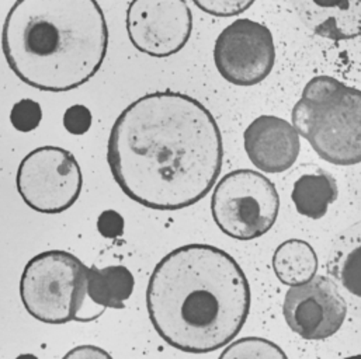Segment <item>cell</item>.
Returning a JSON list of instances; mask_svg holds the SVG:
<instances>
[{
	"label": "cell",
	"instance_id": "7a4b0ae2",
	"mask_svg": "<svg viewBox=\"0 0 361 359\" xmlns=\"http://www.w3.org/2000/svg\"><path fill=\"white\" fill-rule=\"evenodd\" d=\"M147 308L157 333L169 346L188 354L212 353L242 330L250 310V286L226 251L188 244L155 267Z\"/></svg>",
	"mask_w": 361,
	"mask_h": 359
},
{
	"label": "cell",
	"instance_id": "8fae6325",
	"mask_svg": "<svg viewBox=\"0 0 361 359\" xmlns=\"http://www.w3.org/2000/svg\"><path fill=\"white\" fill-rule=\"evenodd\" d=\"M245 151L250 162L263 173L279 175L297 162L301 144L300 134L288 121L262 115L245 131Z\"/></svg>",
	"mask_w": 361,
	"mask_h": 359
},
{
	"label": "cell",
	"instance_id": "4fadbf2b",
	"mask_svg": "<svg viewBox=\"0 0 361 359\" xmlns=\"http://www.w3.org/2000/svg\"><path fill=\"white\" fill-rule=\"evenodd\" d=\"M329 272L361 313V220L348 227L335 240Z\"/></svg>",
	"mask_w": 361,
	"mask_h": 359
},
{
	"label": "cell",
	"instance_id": "cb8c5ba5",
	"mask_svg": "<svg viewBox=\"0 0 361 359\" xmlns=\"http://www.w3.org/2000/svg\"><path fill=\"white\" fill-rule=\"evenodd\" d=\"M345 359H361V355H356V357H349V358Z\"/></svg>",
	"mask_w": 361,
	"mask_h": 359
},
{
	"label": "cell",
	"instance_id": "7c38bea8",
	"mask_svg": "<svg viewBox=\"0 0 361 359\" xmlns=\"http://www.w3.org/2000/svg\"><path fill=\"white\" fill-rule=\"evenodd\" d=\"M302 24L314 34L345 41L361 35V0H291Z\"/></svg>",
	"mask_w": 361,
	"mask_h": 359
},
{
	"label": "cell",
	"instance_id": "52a82bcc",
	"mask_svg": "<svg viewBox=\"0 0 361 359\" xmlns=\"http://www.w3.org/2000/svg\"><path fill=\"white\" fill-rule=\"evenodd\" d=\"M17 191L23 201L41 213H61L78 199L83 176L75 156L59 146L30 152L17 170Z\"/></svg>",
	"mask_w": 361,
	"mask_h": 359
},
{
	"label": "cell",
	"instance_id": "d6986e66",
	"mask_svg": "<svg viewBox=\"0 0 361 359\" xmlns=\"http://www.w3.org/2000/svg\"><path fill=\"white\" fill-rule=\"evenodd\" d=\"M195 6L215 17H232L246 11L256 0H192Z\"/></svg>",
	"mask_w": 361,
	"mask_h": 359
},
{
	"label": "cell",
	"instance_id": "9a60e30c",
	"mask_svg": "<svg viewBox=\"0 0 361 359\" xmlns=\"http://www.w3.org/2000/svg\"><path fill=\"white\" fill-rule=\"evenodd\" d=\"M273 270L281 284L290 288L300 286L317 277L318 257L310 243L291 239L274 251Z\"/></svg>",
	"mask_w": 361,
	"mask_h": 359
},
{
	"label": "cell",
	"instance_id": "ba28073f",
	"mask_svg": "<svg viewBox=\"0 0 361 359\" xmlns=\"http://www.w3.org/2000/svg\"><path fill=\"white\" fill-rule=\"evenodd\" d=\"M274 61L273 35L257 21L239 18L224 28L215 41L216 70L231 84H259L273 70Z\"/></svg>",
	"mask_w": 361,
	"mask_h": 359
},
{
	"label": "cell",
	"instance_id": "ac0fdd59",
	"mask_svg": "<svg viewBox=\"0 0 361 359\" xmlns=\"http://www.w3.org/2000/svg\"><path fill=\"white\" fill-rule=\"evenodd\" d=\"M42 120V110L41 106L31 100L23 99L16 103L10 111V122L14 130L20 132H31L38 128Z\"/></svg>",
	"mask_w": 361,
	"mask_h": 359
},
{
	"label": "cell",
	"instance_id": "44dd1931",
	"mask_svg": "<svg viewBox=\"0 0 361 359\" xmlns=\"http://www.w3.org/2000/svg\"><path fill=\"white\" fill-rule=\"evenodd\" d=\"M97 229L102 236L116 239L124 232V219L116 210H104L97 219Z\"/></svg>",
	"mask_w": 361,
	"mask_h": 359
},
{
	"label": "cell",
	"instance_id": "277c9868",
	"mask_svg": "<svg viewBox=\"0 0 361 359\" xmlns=\"http://www.w3.org/2000/svg\"><path fill=\"white\" fill-rule=\"evenodd\" d=\"M293 125L317 155L336 166L361 163V92L329 76L311 79L293 108Z\"/></svg>",
	"mask_w": 361,
	"mask_h": 359
},
{
	"label": "cell",
	"instance_id": "9c48e42d",
	"mask_svg": "<svg viewBox=\"0 0 361 359\" xmlns=\"http://www.w3.org/2000/svg\"><path fill=\"white\" fill-rule=\"evenodd\" d=\"M131 44L154 58L181 51L192 31V15L185 0H133L127 10Z\"/></svg>",
	"mask_w": 361,
	"mask_h": 359
},
{
	"label": "cell",
	"instance_id": "5b68a950",
	"mask_svg": "<svg viewBox=\"0 0 361 359\" xmlns=\"http://www.w3.org/2000/svg\"><path fill=\"white\" fill-rule=\"evenodd\" d=\"M86 267L76 256L44 251L31 258L20 279V296L28 315L45 325L82 322L87 299Z\"/></svg>",
	"mask_w": 361,
	"mask_h": 359
},
{
	"label": "cell",
	"instance_id": "603a6c76",
	"mask_svg": "<svg viewBox=\"0 0 361 359\" xmlns=\"http://www.w3.org/2000/svg\"><path fill=\"white\" fill-rule=\"evenodd\" d=\"M16 359H38L35 355H32V354H21V355H18Z\"/></svg>",
	"mask_w": 361,
	"mask_h": 359
},
{
	"label": "cell",
	"instance_id": "8992f818",
	"mask_svg": "<svg viewBox=\"0 0 361 359\" xmlns=\"http://www.w3.org/2000/svg\"><path fill=\"white\" fill-rule=\"evenodd\" d=\"M280 198L266 176L240 169L216 184L211 212L216 226L236 240H253L266 234L277 220Z\"/></svg>",
	"mask_w": 361,
	"mask_h": 359
},
{
	"label": "cell",
	"instance_id": "e0dca14e",
	"mask_svg": "<svg viewBox=\"0 0 361 359\" xmlns=\"http://www.w3.org/2000/svg\"><path fill=\"white\" fill-rule=\"evenodd\" d=\"M219 359H288L284 351L274 343L259 339L246 337L238 340L224 350Z\"/></svg>",
	"mask_w": 361,
	"mask_h": 359
},
{
	"label": "cell",
	"instance_id": "ffe728a7",
	"mask_svg": "<svg viewBox=\"0 0 361 359\" xmlns=\"http://www.w3.org/2000/svg\"><path fill=\"white\" fill-rule=\"evenodd\" d=\"M63 127L72 135H83L92 127V113L87 107L76 104L63 114Z\"/></svg>",
	"mask_w": 361,
	"mask_h": 359
},
{
	"label": "cell",
	"instance_id": "6da1fadb",
	"mask_svg": "<svg viewBox=\"0 0 361 359\" xmlns=\"http://www.w3.org/2000/svg\"><path fill=\"white\" fill-rule=\"evenodd\" d=\"M224 160L222 135L212 114L195 99L157 92L131 103L116 120L107 162L133 201L178 210L201 201Z\"/></svg>",
	"mask_w": 361,
	"mask_h": 359
},
{
	"label": "cell",
	"instance_id": "3957f363",
	"mask_svg": "<svg viewBox=\"0 0 361 359\" xmlns=\"http://www.w3.org/2000/svg\"><path fill=\"white\" fill-rule=\"evenodd\" d=\"M109 46L104 13L96 0H16L1 48L8 68L25 84L62 93L87 83Z\"/></svg>",
	"mask_w": 361,
	"mask_h": 359
},
{
	"label": "cell",
	"instance_id": "7402d4cb",
	"mask_svg": "<svg viewBox=\"0 0 361 359\" xmlns=\"http://www.w3.org/2000/svg\"><path fill=\"white\" fill-rule=\"evenodd\" d=\"M62 359H113L104 350L94 346H80L71 350Z\"/></svg>",
	"mask_w": 361,
	"mask_h": 359
},
{
	"label": "cell",
	"instance_id": "2e32d148",
	"mask_svg": "<svg viewBox=\"0 0 361 359\" xmlns=\"http://www.w3.org/2000/svg\"><path fill=\"white\" fill-rule=\"evenodd\" d=\"M336 180L326 172L317 175H304L294 182L293 202L302 216L321 219L326 215L328 208L338 199Z\"/></svg>",
	"mask_w": 361,
	"mask_h": 359
},
{
	"label": "cell",
	"instance_id": "5bb4252c",
	"mask_svg": "<svg viewBox=\"0 0 361 359\" xmlns=\"http://www.w3.org/2000/svg\"><path fill=\"white\" fill-rule=\"evenodd\" d=\"M134 275L124 265L89 267L87 299L102 309H123L134 291Z\"/></svg>",
	"mask_w": 361,
	"mask_h": 359
},
{
	"label": "cell",
	"instance_id": "30bf717a",
	"mask_svg": "<svg viewBox=\"0 0 361 359\" xmlns=\"http://www.w3.org/2000/svg\"><path fill=\"white\" fill-rule=\"evenodd\" d=\"M288 327L305 340H325L336 334L348 315V303L338 285L322 275L293 286L283 305Z\"/></svg>",
	"mask_w": 361,
	"mask_h": 359
}]
</instances>
